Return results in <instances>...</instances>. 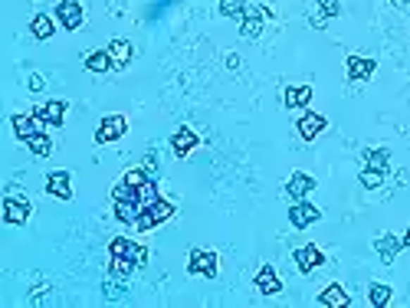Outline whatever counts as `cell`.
<instances>
[{
    "label": "cell",
    "mask_w": 410,
    "mask_h": 308,
    "mask_svg": "<svg viewBox=\"0 0 410 308\" xmlns=\"http://www.w3.org/2000/svg\"><path fill=\"white\" fill-rule=\"evenodd\" d=\"M10 125H13V135H17L20 141H23V145H27V141H30L33 135L46 131V125H43V122H39V118L33 115V112H17V115L10 118Z\"/></svg>",
    "instance_id": "cell-7"
},
{
    "label": "cell",
    "mask_w": 410,
    "mask_h": 308,
    "mask_svg": "<svg viewBox=\"0 0 410 308\" xmlns=\"http://www.w3.org/2000/svg\"><path fill=\"white\" fill-rule=\"evenodd\" d=\"M112 210H115V220H118V223L135 226L138 213H142V203H138V200H112Z\"/></svg>",
    "instance_id": "cell-19"
},
{
    "label": "cell",
    "mask_w": 410,
    "mask_h": 308,
    "mask_svg": "<svg viewBox=\"0 0 410 308\" xmlns=\"http://www.w3.org/2000/svg\"><path fill=\"white\" fill-rule=\"evenodd\" d=\"M66 108H69V102H63V98H49V102L33 105V115L46 125V131H53V128H59L63 122H66Z\"/></svg>",
    "instance_id": "cell-3"
},
{
    "label": "cell",
    "mask_w": 410,
    "mask_h": 308,
    "mask_svg": "<svg viewBox=\"0 0 410 308\" xmlns=\"http://www.w3.org/2000/svg\"><path fill=\"white\" fill-rule=\"evenodd\" d=\"M27 148L33 158H49V154H53V135H49V131H39V135H33L27 141Z\"/></svg>",
    "instance_id": "cell-24"
},
{
    "label": "cell",
    "mask_w": 410,
    "mask_h": 308,
    "mask_svg": "<svg viewBox=\"0 0 410 308\" xmlns=\"http://www.w3.org/2000/svg\"><path fill=\"white\" fill-rule=\"evenodd\" d=\"M247 0H220V17H230V20H240L247 13Z\"/></svg>",
    "instance_id": "cell-28"
},
{
    "label": "cell",
    "mask_w": 410,
    "mask_h": 308,
    "mask_svg": "<svg viewBox=\"0 0 410 308\" xmlns=\"http://www.w3.org/2000/svg\"><path fill=\"white\" fill-rule=\"evenodd\" d=\"M128 131V118L125 115H105L96 128V145H112Z\"/></svg>",
    "instance_id": "cell-5"
},
{
    "label": "cell",
    "mask_w": 410,
    "mask_h": 308,
    "mask_svg": "<svg viewBox=\"0 0 410 308\" xmlns=\"http://www.w3.org/2000/svg\"><path fill=\"white\" fill-rule=\"evenodd\" d=\"M325 128H328V122H325V115H318V112H306V115L299 118L296 131H299V138H302V141H315V138L322 135Z\"/></svg>",
    "instance_id": "cell-15"
},
{
    "label": "cell",
    "mask_w": 410,
    "mask_h": 308,
    "mask_svg": "<svg viewBox=\"0 0 410 308\" xmlns=\"http://www.w3.org/2000/svg\"><path fill=\"white\" fill-rule=\"evenodd\" d=\"M46 193L56 200H73V174L69 171H49L46 174Z\"/></svg>",
    "instance_id": "cell-12"
},
{
    "label": "cell",
    "mask_w": 410,
    "mask_h": 308,
    "mask_svg": "<svg viewBox=\"0 0 410 308\" xmlns=\"http://www.w3.org/2000/svg\"><path fill=\"white\" fill-rule=\"evenodd\" d=\"M253 285H256L259 295H279V292H282V282H279V276H276V269H273V266H263V269L256 272Z\"/></svg>",
    "instance_id": "cell-17"
},
{
    "label": "cell",
    "mask_w": 410,
    "mask_h": 308,
    "mask_svg": "<svg viewBox=\"0 0 410 308\" xmlns=\"http://www.w3.org/2000/svg\"><path fill=\"white\" fill-rule=\"evenodd\" d=\"M394 4H397V7H410V0H394Z\"/></svg>",
    "instance_id": "cell-38"
},
{
    "label": "cell",
    "mask_w": 410,
    "mask_h": 308,
    "mask_svg": "<svg viewBox=\"0 0 410 308\" xmlns=\"http://www.w3.org/2000/svg\"><path fill=\"white\" fill-rule=\"evenodd\" d=\"M105 49H108V56H112V66L115 69H125L135 59V46L128 43V39H112Z\"/></svg>",
    "instance_id": "cell-18"
},
{
    "label": "cell",
    "mask_w": 410,
    "mask_h": 308,
    "mask_svg": "<svg viewBox=\"0 0 410 308\" xmlns=\"http://www.w3.org/2000/svg\"><path fill=\"white\" fill-rule=\"evenodd\" d=\"M361 158H364V167H374V171H387L391 167V151L387 148H368Z\"/></svg>",
    "instance_id": "cell-22"
},
{
    "label": "cell",
    "mask_w": 410,
    "mask_h": 308,
    "mask_svg": "<svg viewBox=\"0 0 410 308\" xmlns=\"http://www.w3.org/2000/svg\"><path fill=\"white\" fill-rule=\"evenodd\" d=\"M138 269V266H135L132 259H128V256H108V272H112V276H132V272Z\"/></svg>",
    "instance_id": "cell-27"
},
{
    "label": "cell",
    "mask_w": 410,
    "mask_h": 308,
    "mask_svg": "<svg viewBox=\"0 0 410 308\" xmlns=\"http://www.w3.org/2000/svg\"><path fill=\"white\" fill-rule=\"evenodd\" d=\"M27 86H30V92H43V86H46V79L39 76V72H33V76H30V82H27Z\"/></svg>",
    "instance_id": "cell-36"
},
{
    "label": "cell",
    "mask_w": 410,
    "mask_h": 308,
    "mask_svg": "<svg viewBox=\"0 0 410 308\" xmlns=\"http://www.w3.org/2000/svg\"><path fill=\"white\" fill-rule=\"evenodd\" d=\"M322 220V210L315 207L312 200H292V207H289V223L296 226V230H306V226H312V223Z\"/></svg>",
    "instance_id": "cell-4"
},
{
    "label": "cell",
    "mask_w": 410,
    "mask_h": 308,
    "mask_svg": "<svg viewBox=\"0 0 410 308\" xmlns=\"http://www.w3.org/2000/svg\"><path fill=\"white\" fill-rule=\"evenodd\" d=\"M128 259L142 269L144 262H148V246H142V243H132V250H128Z\"/></svg>",
    "instance_id": "cell-35"
},
{
    "label": "cell",
    "mask_w": 410,
    "mask_h": 308,
    "mask_svg": "<svg viewBox=\"0 0 410 308\" xmlns=\"http://www.w3.org/2000/svg\"><path fill=\"white\" fill-rule=\"evenodd\" d=\"M315 187H318V184H315V177H312V174H306V171H292V174H289V181H286L289 200H306Z\"/></svg>",
    "instance_id": "cell-10"
},
{
    "label": "cell",
    "mask_w": 410,
    "mask_h": 308,
    "mask_svg": "<svg viewBox=\"0 0 410 308\" xmlns=\"http://www.w3.org/2000/svg\"><path fill=\"white\" fill-rule=\"evenodd\" d=\"M374 250H378L384 266H391V262L397 259V252L404 250V236H397V233H381V236L374 240Z\"/></svg>",
    "instance_id": "cell-14"
},
{
    "label": "cell",
    "mask_w": 410,
    "mask_h": 308,
    "mask_svg": "<svg viewBox=\"0 0 410 308\" xmlns=\"http://www.w3.org/2000/svg\"><path fill=\"white\" fill-rule=\"evenodd\" d=\"M30 33H33V39H49L53 33H56L53 17H49V13H37V17L30 20Z\"/></svg>",
    "instance_id": "cell-23"
},
{
    "label": "cell",
    "mask_w": 410,
    "mask_h": 308,
    "mask_svg": "<svg viewBox=\"0 0 410 308\" xmlns=\"http://www.w3.org/2000/svg\"><path fill=\"white\" fill-rule=\"evenodd\" d=\"M122 181H125V184H132V187H144V184L154 181V177H151L148 171H144V167H132V171H125V174H122Z\"/></svg>",
    "instance_id": "cell-30"
},
{
    "label": "cell",
    "mask_w": 410,
    "mask_h": 308,
    "mask_svg": "<svg viewBox=\"0 0 410 308\" xmlns=\"http://www.w3.org/2000/svg\"><path fill=\"white\" fill-rule=\"evenodd\" d=\"M187 272H191V276H204V279H213L220 272V256L210 250H191V256H187Z\"/></svg>",
    "instance_id": "cell-1"
},
{
    "label": "cell",
    "mask_w": 410,
    "mask_h": 308,
    "mask_svg": "<svg viewBox=\"0 0 410 308\" xmlns=\"http://www.w3.org/2000/svg\"><path fill=\"white\" fill-rule=\"evenodd\" d=\"M112 200H138V187H132V184H125V181H118L112 187ZM142 203V200H138Z\"/></svg>",
    "instance_id": "cell-31"
},
{
    "label": "cell",
    "mask_w": 410,
    "mask_h": 308,
    "mask_svg": "<svg viewBox=\"0 0 410 308\" xmlns=\"http://www.w3.org/2000/svg\"><path fill=\"white\" fill-rule=\"evenodd\" d=\"M318 13H322V20L338 17L342 13V0H318Z\"/></svg>",
    "instance_id": "cell-34"
},
{
    "label": "cell",
    "mask_w": 410,
    "mask_h": 308,
    "mask_svg": "<svg viewBox=\"0 0 410 308\" xmlns=\"http://www.w3.org/2000/svg\"><path fill=\"white\" fill-rule=\"evenodd\" d=\"M197 145H201V135H197L194 128H187V125H181L171 135V151H174V158H191Z\"/></svg>",
    "instance_id": "cell-9"
},
{
    "label": "cell",
    "mask_w": 410,
    "mask_h": 308,
    "mask_svg": "<svg viewBox=\"0 0 410 308\" xmlns=\"http://www.w3.org/2000/svg\"><path fill=\"white\" fill-rule=\"evenodd\" d=\"M358 181H361L364 191H378V187L384 184V171H374V167H361Z\"/></svg>",
    "instance_id": "cell-29"
},
{
    "label": "cell",
    "mask_w": 410,
    "mask_h": 308,
    "mask_svg": "<svg viewBox=\"0 0 410 308\" xmlns=\"http://www.w3.org/2000/svg\"><path fill=\"white\" fill-rule=\"evenodd\" d=\"M318 305H325V308H348L352 305V295H348V289H344L342 282H332V285H325V289L318 292Z\"/></svg>",
    "instance_id": "cell-16"
},
{
    "label": "cell",
    "mask_w": 410,
    "mask_h": 308,
    "mask_svg": "<svg viewBox=\"0 0 410 308\" xmlns=\"http://www.w3.org/2000/svg\"><path fill=\"white\" fill-rule=\"evenodd\" d=\"M154 226H158V223H154L151 210H148V207H142L138 220H135V230H138V233H148V230H154Z\"/></svg>",
    "instance_id": "cell-33"
},
{
    "label": "cell",
    "mask_w": 410,
    "mask_h": 308,
    "mask_svg": "<svg viewBox=\"0 0 410 308\" xmlns=\"http://www.w3.org/2000/svg\"><path fill=\"white\" fill-rule=\"evenodd\" d=\"M30 217H33L30 200H20V197H7V200H4V223H10V226H23Z\"/></svg>",
    "instance_id": "cell-13"
},
{
    "label": "cell",
    "mask_w": 410,
    "mask_h": 308,
    "mask_svg": "<svg viewBox=\"0 0 410 308\" xmlns=\"http://www.w3.org/2000/svg\"><path fill=\"white\" fill-rule=\"evenodd\" d=\"M148 210H151L154 223L161 226V223H168V220H171V217H174V203H171V200H164V197H158V200H154L151 207H148Z\"/></svg>",
    "instance_id": "cell-26"
},
{
    "label": "cell",
    "mask_w": 410,
    "mask_h": 308,
    "mask_svg": "<svg viewBox=\"0 0 410 308\" xmlns=\"http://www.w3.org/2000/svg\"><path fill=\"white\" fill-rule=\"evenodd\" d=\"M266 30V10L263 7H247V13L240 17V37L243 39H259Z\"/></svg>",
    "instance_id": "cell-6"
},
{
    "label": "cell",
    "mask_w": 410,
    "mask_h": 308,
    "mask_svg": "<svg viewBox=\"0 0 410 308\" xmlns=\"http://www.w3.org/2000/svg\"><path fill=\"white\" fill-rule=\"evenodd\" d=\"M292 259H296L299 272L302 276H309V272H315L318 266H325V252L315 246V243H306V246H299L296 252H292Z\"/></svg>",
    "instance_id": "cell-8"
},
{
    "label": "cell",
    "mask_w": 410,
    "mask_h": 308,
    "mask_svg": "<svg viewBox=\"0 0 410 308\" xmlns=\"http://www.w3.org/2000/svg\"><path fill=\"white\" fill-rule=\"evenodd\" d=\"M391 299H394V289L387 285V282H374L371 289H368V302H371L374 308L391 305Z\"/></svg>",
    "instance_id": "cell-25"
},
{
    "label": "cell",
    "mask_w": 410,
    "mask_h": 308,
    "mask_svg": "<svg viewBox=\"0 0 410 308\" xmlns=\"http://www.w3.org/2000/svg\"><path fill=\"white\" fill-rule=\"evenodd\" d=\"M404 246H407V250H410V226H407V230H404Z\"/></svg>",
    "instance_id": "cell-37"
},
{
    "label": "cell",
    "mask_w": 410,
    "mask_h": 308,
    "mask_svg": "<svg viewBox=\"0 0 410 308\" xmlns=\"http://www.w3.org/2000/svg\"><path fill=\"white\" fill-rule=\"evenodd\" d=\"M344 72H348L352 82H368L378 72V63L371 56H348L344 59Z\"/></svg>",
    "instance_id": "cell-11"
},
{
    "label": "cell",
    "mask_w": 410,
    "mask_h": 308,
    "mask_svg": "<svg viewBox=\"0 0 410 308\" xmlns=\"http://www.w3.org/2000/svg\"><path fill=\"white\" fill-rule=\"evenodd\" d=\"M128 250H132V240H128V236H112L108 256H128Z\"/></svg>",
    "instance_id": "cell-32"
},
{
    "label": "cell",
    "mask_w": 410,
    "mask_h": 308,
    "mask_svg": "<svg viewBox=\"0 0 410 308\" xmlns=\"http://www.w3.org/2000/svg\"><path fill=\"white\" fill-rule=\"evenodd\" d=\"M282 102H286V108H306L312 102V86H289L282 92Z\"/></svg>",
    "instance_id": "cell-20"
},
{
    "label": "cell",
    "mask_w": 410,
    "mask_h": 308,
    "mask_svg": "<svg viewBox=\"0 0 410 308\" xmlns=\"http://www.w3.org/2000/svg\"><path fill=\"white\" fill-rule=\"evenodd\" d=\"M82 66L89 69V72H108V69H115L112 66V56H108V49H92V53H86V59H82Z\"/></svg>",
    "instance_id": "cell-21"
},
{
    "label": "cell",
    "mask_w": 410,
    "mask_h": 308,
    "mask_svg": "<svg viewBox=\"0 0 410 308\" xmlns=\"http://www.w3.org/2000/svg\"><path fill=\"white\" fill-rule=\"evenodd\" d=\"M53 17H56V23L63 30H79L82 23H86V10H82V4L79 0H59L56 10H53Z\"/></svg>",
    "instance_id": "cell-2"
}]
</instances>
